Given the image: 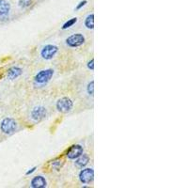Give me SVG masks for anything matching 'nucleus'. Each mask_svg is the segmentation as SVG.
Returning a JSON list of instances; mask_svg holds the SVG:
<instances>
[{
	"mask_svg": "<svg viewBox=\"0 0 188 188\" xmlns=\"http://www.w3.org/2000/svg\"><path fill=\"white\" fill-rule=\"evenodd\" d=\"M78 179L83 184H89L94 180V170L92 167H83L78 174Z\"/></svg>",
	"mask_w": 188,
	"mask_h": 188,
	"instance_id": "nucleus-6",
	"label": "nucleus"
},
{
	"mask_svg": "<svg viewBox=\"0 0 188 188\" xmlns=\"http://www.w3.org/2000/svg\"><path fill=\"white\" fill-rule=\"evenodd\" d=\"M17 121L13 118L7 117V118H4L0 122V130L4 134H12L17 131Z\"/></svg>",
	"mask_w": 188,
	"mask_h": 188,
	"instance_id": "nucleus-2",
	"label": "nucleus"
},
{
	"mask_svg": "<svg viewBox=\"0 0 188 188\" xmlns=\"http://www.w3.org/2000/svg\"><path fill=\"white\" fill-rule=\"evenodd\" d=\"M56 107L60 113H68L73 110V102L69 97H61L56 101Z\"/></svg>",
	"mask_w": 188,
	"mask_h": 188,
	"instance_id": "nucleus-4",
	"label": "nucleus"
},
{
	"mask_svg": "<svg viewBox=\"0 0 188 188\" xmlns=\"http://www.w3.org/2000/svg\"><path fill=\"white\" fill-rule=\"evenodd\" d=\"M30 186L32 188H45L47 186V180L41 175L35 176L30 180Z\"/></svg>",
	"mask_w": 188,
	"mask_h": 188,
	"instance_id": "nucleus-10",
	"label": "nucleus"
},
{
	"mask_svg": "<svg viewBox=\"0 0 188 188\" xmlns=\"http://www.w3.org/2000/svg\"><path fill=\"white\" fill-rule=\"evenodd\" d=\"M36 169H37V167H31V168H29L28 170L25 172V175H26V176L31 175L32 173H34V172L36 171Z\"/></svg>",
	"mask_w": 188,
	"mask_h": 188,
	"instance_id": "nucleus-19",
	"label": "nucleus"
},
{
	"mask_svg": "<svg viewBox=\"0 0 188 188\" xmlns=\"http://www.w3.org/2000/svg\"><path fill=\"white\" fill-rule=\"evenodd\" d=\"M86 67H88V69L90 70V71H94V58H91L88 62L86 64Z\"/></svg>",
	"mask_w": 188,
	"mask_h": 188,
	"instance_id": "nucleus-18",
	"label": "nucleus"
},
{
	"mask_svg": "<svg viewBox=\"0 0 188 188\" xmlns=\"http://www.w3.org/2000/svg\"><path fill=\"white\" fill-rule=\"evenodd\" d=\"M32 4V0H19L18 5L21 9H26Z\"/></svg>",
	"mask_w": 188,
	"mask_h": 188,
	"instance_id": "nucleus-15",
	"label": "nucleus"
},
{
	"mask_svg": "<svg viewBox=\"0 0 188 188\" xmlns=\"http://www.w3.org/2000/svg\"><path fill=\"white\" fill-rule=\"evenodd\" d=\"M11 6L8 0H0V20L4 21L9 18Z\"/></svg>",
	"mask_w": 188,
	"mask_h": 188,
	"instance_id": "nucleus-9",
	"label": "nucleus"
},
{
	"mask_svg": "<svg viewBox=\"0 0 188 188\" xmlns=\"http://www.w3.org/2000/svg\"><path fill=\"white\" fill-rule=\"evenodd\" d=\"M86 38L82 33H74L71 34L65 40V43L70 48H78L85 43Z\"/></svg>",
	"mask_w": 188,
	"mask_h": 188,
	"instance_id": "nucleus-3",
	"label": "nucleus"
},
{
	"mask_svg": "<svg viewBox=\"0 0 188 188\" xmlns=\"http://www.w3.org/2000/svg\"><path fill=\"white\" fill-rule=\"evenodd\" d=\"M89 160H90V158H89V156L88 155V154H86V153H83L82 155H80L78 158H76V159L74 160L75 161L74 164L79 168H83V167H85L86 165H89Z\"/></svg>",
	"mask_w": 188,
	"mask_h": 188,
	"instance_id": "nucleus-12",
	"label": "nucleus"
},
{
	"mask_svg": "<svg viewBox=\"0 0 188 188\" xmlns=\"http://www.w3.org/2000/svg\"><path fill=\"white\" fill-rule=\"evenodd\" d=\"M58 47L55 44H46L41 48L40 56L44 60H51L58 53Z\"/></svg>",
	"mask_w": 188,
	"mask_h": 188,
	"instance_id": "nucleus-5",
	"label": "nucleus"
},
{
	"mask_svg": "<svg viewBox=\"0 0 188 188\" xmlns=\"http://www.w3.org/2000/svg\"><path fill=\"white\" fill-rule=\"evenodd\" d=\"M77 21H78V18H77V17H73V18L69 19V20L66 21V22L63 24V25L61 26V29H62V30H66V29H68V28L71 27V26L76 24Z\"/></svg>",
	"mask_w": 188,
	"mask_h": 188,
	"instance_id": "nucleus-14",
	"label": "nucleus"
},
{
	"mask_svg": "<svg viewBox=\"0 0 188 188\" xmlns=\"http://www.w3.org/2000/svg\"><path fill=\"white\" fill-rule=\"evenodd\" d=\"M23 73V70L18 66H12L10 67L7 71V78L9 80H15L18 77H20Z\"/></svg>",
	"mask_w": 188,
	"mask_h": 188,
	"instance_id": "nucleus-11",
	"label": "nucleus"
},
{
	"mask_svg": "<svg viewBox=\"0 0 188 188\" xmlns=\"http://www.w3.org/2000/svg\"><path fill=\"white\" fill-rule=\"evenodd\" d=\"M84 25L86 29H89V30L94 29V14L93 13H90L86 17L85 21H84Z\"/></svg>",
	"mask_w": 188,
	"mask_h": 188,
	"instance_id": "nucleus-13",
	"label": "nucleus"
},
{
	"mask_svg": "<svg viewBox=\"0 0 188 188\" xmlns=\"http://www.w3.org/2000/svg\"><path fill=\"white\" fill-rule=\"evenodd\" d=\"M84 153V149H83L82 145L80 144H73L71 145L69 150H67L66 156L68 159L70 160H75L76 158H78L80 155Z\"/></svg>",
	"mask_w": 188,
	"mask_h": 188,
	"instance_id": "nucleus-8",
	"label": "nucleus"
},
{
	"mask_svg": "<svg viewBox=\"0 0 188 188\" xmlns=\"http://www.w3.org/2000/svg\"><path fill=\"white\" fill-rule=\"evenodd\" d=\"M86 4H88V1L86 0H83V1H80L78 3V5L76 6V8H75V10H81L83 7H85Z\"/></svg>",
	"mask_w": 188,
	"mask_h": 188,
	"instance_id": "nucleus-17",
	"label": "nucleus"
},
{
	"mask_svg": "<svg viewBox=\"0 0 188 188\" xmlns=\"http://www.w3.org/2000/svg\"><path fill=\"white\" fill-rule=\"evenodd\" d=\"M55 71L53 69H44L40 71H38L36 75L34 76V85L36 86L41 88L48 84V82L54 76Z\"/></svg>",
	"mask_w": 188,
	"mask_h": 188,
	"instance_id": "nucleus-1",
	"label": "nucleus"
},
{
	"mask_svg": "<svg viewBox=\"0 0 188 188\" xmlns=\"http://www.w3.org/2000/svg\"><path fill=\"white\" fill-rule=\"evenodd\" d=\"M47 117V109L43 105H38L34 107L30 112V118L32 120L36 122H39L40 120L44 119Z\"/></svg>",
	"mask_w": 188,
	"mask_h": 188,
	"instance_id": "nucleus-7",
	"label": "nucleus"
},
{
	"mask_svg": "<svg viewBox=\"0 0 188 188\" xmlns=\"http://www.w3.org/2000/svg\"><path fill=\"white\" fill-rule=\"evenodd\" d=\"M86 93H88L89 96L94 95V81L93 80L89 82L88 86H86Z\"/></svg>",
	"mask_w": 188,
	"mask_h": 188,
	"instance_id": "nucleus-16",
	"label": "nucleus"
}]
</instances>
